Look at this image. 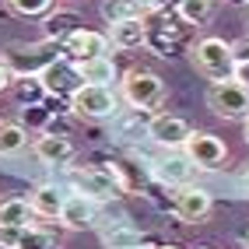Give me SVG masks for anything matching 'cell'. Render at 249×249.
<instances>
[{"label": "cell", "instance_id": "6da1fadb", "mask_svg": "<svg viewBox=\"0 0 249 249\" xmlns=\"http://www.w3.org/2000/svg\"><path fill=\"white\" fill-rule=\"evenodd\" d=\"M56 60H63V46L60 42H14L4 53V67L11 71V77H39L46 67H53Z\"/></svg>", "mask_w": 249, "mask_h": 249}, {"label": "cell", "instance_id": "7a4b0ae2", "mask_svg": "<svg viewBox=\"0 0 249 249\" xmlns=\"http://www.w3.org/2000/svg\"><path fill=\"white\" fill-rule=\"evenodd\" d=\"M67 186L95 204H112L120 200V193H126L112 169H91V165H67Z\"/></svg>", "mask_w": 249, "mask_h": 249}, {"label": "cell", "instance_id": "3957f363", "mask_svg": "<svg viewBox=\"0 0 249 249\" xmlns=\"http://www.w3.org/2000/svg\"><path fill=\"white\" fill-rule=\"evenodd\" d=\"M120 98L130 106V109H158L161 98H165V81L155 74V71H144V67H134L120 77Z\"/></svg>", "mask_w": 249, "mask_h": 249}, {"label": "cell", "instance_id": "277c9868", "mask_svg": "<svg viewBox=\"0 0 249 249\" xmlns=\"http://www.w3.org/2000/svg\"><path fill=\"white\" fill-rule=\"evenodd\" d=\"M120 91L116 88H102V85H81L71 95V112L77 120H116L120 109Z\"/></svg>", "mask_w": 249, "mask_h": 249}, {"label": "cell", "instance_id": "5b68a950", "mask_svg": "<svg viewBox=\"0 0 249 249\" xmlns=\"http://www.w3.org/2000/svg\"><path fill=\"white\" fill-rule=\"evenodd\" d=\"M193 67L200 71L207 81H231V71H235V56H231V42L218 39V36H207L200 39L193 49Z\"/></svg>", "mask_w": 249, "mask_h": 249}, {"label": "cell", "instance_id": "8992f818", "mask_svg": "<svg viewBox=\"0 0 249 249\" xmlns=\"http://www.w3.org/2000/svg\"><path fill=\"white\" fill-rule=\"evenodd\" d=\"M182 155L193 161V169H204V172H214L221 169L225 158H228V147L221 137L207 134V130H190L186 144H182Z\"/></svg>", "mask_w": 249, "mask_h": 249}, {"label": "cell", "instance_id": "52a82bcc", "mask_svg": "<svg viewBox=\"0 0 249 249\" xmlns=\"http://www.w3.org/2000/svg\"><path fill=\"white\" fill-rule=\"evenodd\" d=\"M207 106L221 120H246L249 116V91L242 85H235V81H211Z\"/></svg>", "mask_w": 249, "mask_h": 249}, {"label": "cell", "instance_id": "ba28073f", "mask_svg": "<svg viewBox=\"0 0 249 249\" xmlns=\"http://www.w3.org/2000/svg\"><path fill=\"white\" fill-rule=\"evenodd\" d=\"M190 137V123L182 116H169V112H158L147 120V141L165 147V151H182V144Z\"/></svg>", "mask_w": 249, "mask_h": 249}, {"label": "cell", "instance_id": "9c48e42d", "mask_svg": "<svg viewBox=\"0 0 249 249\" xmlns=\"http://www.w3.org/2000/svg\"><path fill=\"white\" fill-rule=\"evenodd\" d=\"M63 56H67L71 63L109 56V36L106 32H91V28H77L71 39H63Z\"/></svg>", "mask_w": 249, "mask_h": 249}, {"label": "cell", "instance_id": "30bf717a", "mask_svg": "<svg viewBox=\"0 0 249 249\" xmlns=\"http://www.w3.org/2000/svg\"><path fill=\"white\" fill-rule=\"evenodd\" d=\"M32 155H36L42 165H49V169H67V165L74 161L77 147L67 134H42L36 137V144H32Z\"/></svg>", "mask_w": 249, "mask_h": 249}, {"label": "cell", "instance_id": "8fae6325", "mask_svg": "<svg viewBox=\"0 0 249 249\" xmlns=\"http://www.w3.org/2000/svg\"><path fill=\"white\" fill-rule=\"evenodd\" d=\"M39 81H42V88H46V95H56V98H67L71 102V95L85 85L81 81V74H77V67L63 56V60H56L53 67H46L42 74H39Z\"/></svg>", "mask_w": 249, "mask_h": 249}, {"label": "cell", "instance_id": "7c38bea8", "mask_svg": "<svg viewBox=\"0 0 249 249\" xmlns=\"http://www.w3.org/2000/svg\"><path fill=\"white\" fill-rule=\"evenodd\" d=\"M67 231H85V228H95L98 225V204L88 200L81 193H67V200L60 207V218H56Z\"/></svg>", "mask_w": 249, "mask_h": 249}, {"label": "cell", "instance_id": "4fadbf2b", "mask_svg": "<svg viewBox=\"0 0 249 249\" xmlns=\"http://www.w3.org/2000/svg\"><path fill=\"white\" fill-rule=\"evenodd\" d=\"M193 161L182 155V151H169L165 158H158L155 165H151V176L161 182V186H176V190H182V186H190L193 182Z\"/></svg>", "mask_w": 249, "mask_h": 249}, {"label": "cell", "instance_id": "5bb4252c", "mask_svg": "<svg viewBox=\"0 0 249 249\" xmlns=\"http://www.w3.org/2000/svg\"><path fill=\"white\" fill-rule=\"evenodd\" d=\"M214 200H211V193L204 186H182L176 193V214H179V221H186V225H196V221H204L207 214H211Z\"/></svg>", "mask_w": 249, "mask_h": 249}, {"label": "cell", "instance_id": "9a60e30c", "mask_svg": "<svg viewBox=\"0 0 249 249\" xmlns=\"http://www.w3.org/2000/svg\"><path fill=\"white\" fill-rule=\"evenodd\" d=\"M32 207H28V196H4L0 200V235H14L32 225Z\"/></svg>", "mask_w": 249, "mask_h": 249}, {"label": "cell", "instance_id": "2e32d148", "mask_svg": "<svg viewBox=\"0 0 249 249\" xmlns=\"http://www.w3.org/2000/svg\"><path fill=\"white\" fill-rule=\"evenodd\" d=\"M77 28H85V18L77 11H49L42 18V39L63 46V39H71Z\"/></svg>", "mask_w": 249, "mask_h": 249}, {"label": "cell", "instance_id": "e0dca14e", "mask_svg": "<svg viewBox=\"0 0 249 249\" xmlns=\"http://www.w3.org/2000/svg\"><path fill=\"white\" fill-rule=\"evenodd\" d=\"M81 81L85 85H102V88H112L116 81H120V67H116L112 56H95V60H81L74 63Z\"/></svg>", "mask_w": 249, "mask_h": 249}, {"label": "cell", "instance_id": "ac0fdd59", "mask_svg": "<svg viewBox=\"0 0 249 249\" xmlns=\"http://www.w3.org/2000/svg\"><path fill=\"white\" fill-rule=\"evenodd\" d=\"M7 249H63V242H60L56 231L28 225L21 231H14V235H7Z\"/></svg>", "mask_w": 249, "mask_h": 249}, {"label": "cell", "instance_id": "d6986e66", "mask_svg": "<svg viewBox=\"0 0 249 249\" xmlns=\"http://www.w3.org/2000/svg\"><path fill=\"white\" fill-rule=\"evenodd\" d=\"M63 200H67V193L56 190L53 182H42V186H36V190L28 193V207H32L36 218H60Z\"/></svg>", "mask_w": 249, "mask_h": 249}, {"label": "cell", "instance_id": "ffe728a7", "mask_svg": "<svg viewBox=\"0 0 249 249\" xmlns=\"http://www.w3.org/2000/svg\"><path fill=\"white\" fill-rule=\"evenodd\" d=\"M102 242L106 249H151V242H147V235L141 228H134L130 221H120L112 228H102Z\"/></svg>", "mask_w": 249, "mask_h": 249}, {"label": "cell", "instance_id": "44dd1931", "mask_svg": "<svg viewBox=\"0 0 249 249\" xmlns=\"http://www.w3.org/2000/svg\"><path fill=\"white\" fill-rule=\"evenodd\" d=\"M106 36H109V46H116V49H141L147 42V25H144V18L120 21V25H109Z\"/></svg>", "mask_w": 249, "mask_h": 249}, {"label": "cell", "instance_id": "7402d4cb", "mask_svg": "<svg viewBox=\"0 0 249 249\" xmlns=\"http://www.w3.org/2000/svg\"><path fill=\"white\" fill-rule=\"evenodd\" d=\"M102 21L106 25H120V21H137L147 14V7L141 0H102Z\"/></svg>", "mask_w": 249, "mask_h": 249}, {"label": "cell", "instance_id": "603a6c76", "mask_svg": "<svg viewBox=\"0 0 249 249\" xmlns=\"http://www.w3.org/2000/svg\"><path fill=\"white\" fill-rule=\"evenodd\" d=\"M218 11V0H179L176 4V14L182 25H207Z\"/></svg>", "mask_w": 249, "mask_h": 249}, {"label": "cell", "instance_id": "cb8c5ba5", "mask_svg": "<svg viewBox=\"0 0 249 249\" xmlns=\"http://www.w3.org/2000/svg\"><path fill=\"white\" fill-rule=\"evenodd\" d=\"M28 147V130L21 123H0V155H18Z\"/></svg>", "mask_w": 249, "mask_h": 249}, {"label": "cell", "instance_id": "d4e9b609", "mask_svg": "<svg viewBox=\"0 0 249 249\" xmlns=\"http://www.w3.org/2000/svg\"><path fill=\"white\" fill-rule=\"evenodd\" d=\"M11 88H14V95H18L21 106H39V98L46 95V88H42L39 77H14Z\"/></svg>", "mask_w": 249, "mask_h": 249}, {"label": "cell", "instance_id": "484cf974", "mask_svg": "<svg viewBox=\"0 0 249 249\" xmlns=\"http://www.w3.org/2000/svg\"><path fill=\"white\" fill-rule=\"evenodd\" d=\"M7 7L21 18H46L56 7V0H7Z\"/></svg>", "mask_w": 249, "mask_h": 249}, {"label": "cell", "instance_id": "4316f807", "mask_svg": "<svg viewBox=\"0 0 249 249\" xmlns=\"http://www.w3.org/2000/svg\"><path fill=\"white\" fill-rule=\"evenodd\" d=\"M231 81H235V85H242V88L249 91V60H239V63H235V71H231Z\"/></svg>", "mask_w": 249, "mask_h": 249}, {"label": "cell", "instance_id": "83f0119b", "mask_svg": "<svg viewBox=\"0 0 249 249\" xmlns=\"http://www.w3.org/2000/svg\"><path fill=\"white\" fill-rule=\"evenodd\" d=\"M231 56H235V63L239 60H249V36H242L239 42H231Z\"/></svg>", "mask_w": 249, "mask_h": 249}, {"label": "cell", "instance_id": "f1b7e54d", "mask_svg": "<svg viewBox=\"0 0 249 249\" xmlns=\"http://www.w3.org/2000/svg\"><path fill=\"white\" fill-rule=\"evenodd\" d=\"M11 81H14V77H11V71L4 67V60H0V91H7V88H11Z\"/></svg>", "mask_w": 249, "mask_h": 249}, {"label": "cell", "instance_id": "f546056e", "mask_svg": "<svg viewBox=\"0 0 249 249\" xmlns=\"http://www.w3.org/2000/svg\"><path fill=\"white\" fill-rule=\"evenodd\" d=\"M242 134H246V144H249V116L242 120Z\"/></svg>", "mask_w": 249, "mask_h": 249}, {"label": "cell", "instance_id": "4dcf8cb0", "mask_svg": "<svg viewBox=\"0 0 249 249\" xmlns=\"http://www.w3.org/2000/svg\"><path fill=\"white\" fill-rule=\"evenodd\" d=\"M155 249H182V246H172V242H165V246H155Z\"/></svg>", "mask_w": 249, "mask_h": 249}, {"label": "cell", "instance_id": "1f68e13d", "mask_svg": "<svg viewBox=\"0 0 249 249\" xmlns=\"http://www.w3.org/2000/svg\"><path fill=\"white\" fill-rule=\"evenodd\" d=\"M246 190H249V169H246Z\"/></svg>", "mask_w": 249, "mask_h": 249}, {"label": "cell", "instance_id": "d6a6232c", "mask_svg": "<svg viewBox=\"0 0 249 249\" xmlns=\"http://www.w3.org/2000/svg\"><path fill=\"white\" fill-rule=\"evenodd\" d=\"M246 246H249V231H246Z\"/></svg>", "mask_w": 249, "mask_h": 249}, {"label": "cell", "instance_id": "836d02e7", "mask_svg": "<svg viewBox=\"0 0 249 249\" xmlns=\"http://www.w3.org/2000/svg\"><path fill=\"white\" fill-rule=\"evenodd\" d=\"M0 249H7V246H0Z\"/></svg>", "mask_w": 249, "mask_h": 249}, {"label": "cell", "instance_id": "e575fe53", "mask_svg": "<svg viewBox=\"0 0 249 249\" xmlns=\"http://www.w3.org/2000/svg\"><path fill=\"white\" fill-rule=\"evenodd\" d=\"M200 249H207V246H200Z\"/></svg>", "mask_w": 249, "mask_h": 249}, {"label": "cell", "instance_id": "d590c367", "mask_svg": "<svg viewBox=\"0 0 249 249\" xmlns=\"http://www.w3.org/2000/svg\"><path fill=\"white\" fill-rule=\"evenodd\" d=\"M246 4H249V0H246Z\"/></svg>", "mask_w": 249, "mask_h": 249}]
</instances>
